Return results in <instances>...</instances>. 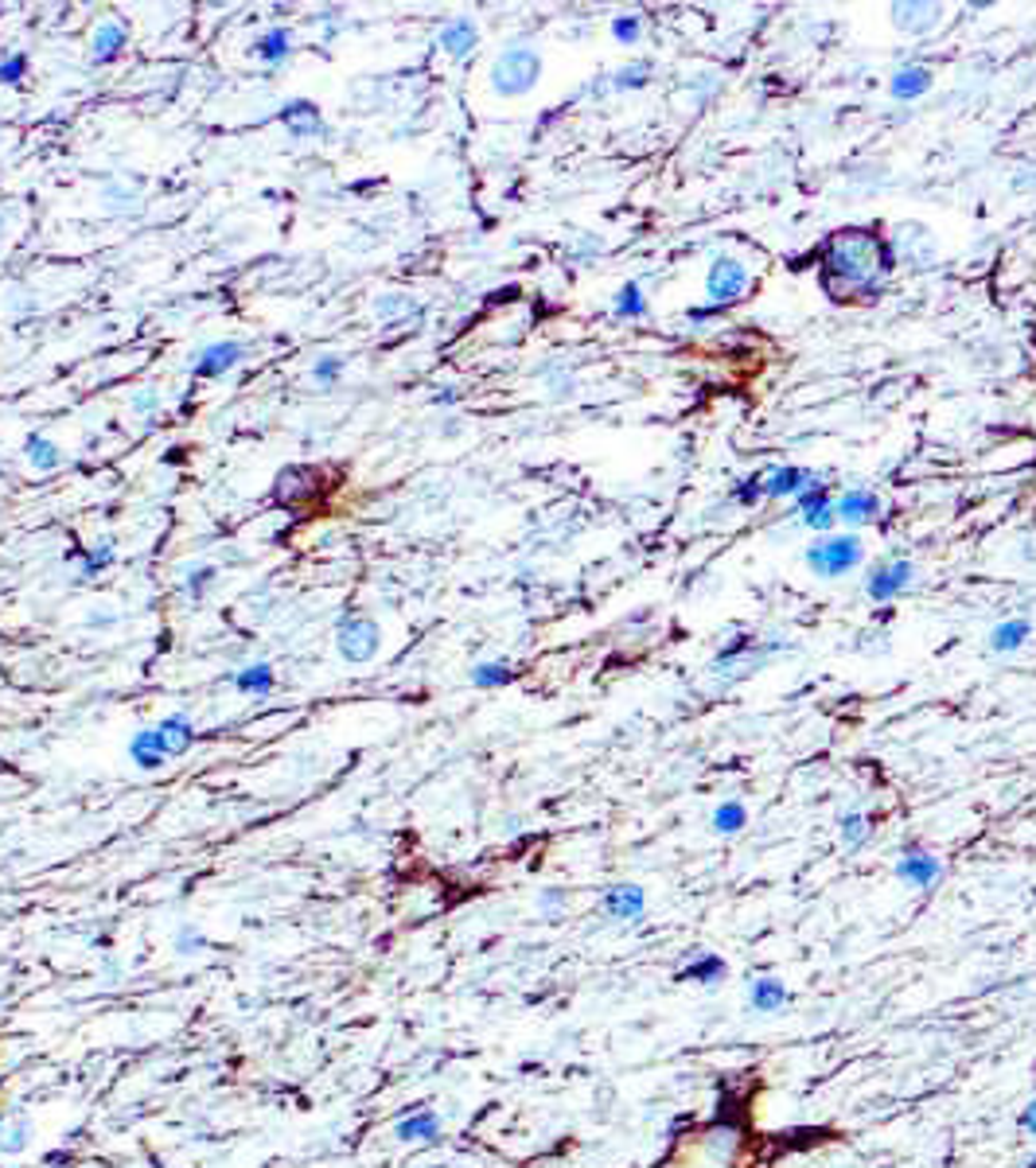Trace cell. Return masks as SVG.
I'll return each instance as SVG.
<instances>
[{
  "instance_id": "1",
  "label": "cell",
  "mask_w": 1036,
  "mask_h": 1168,
  "mask_svg": "<svg viewBox=\"0 0 1036 1168\" xmlns=\"http://www.w3.org/2000/svg\"><path fill=\"white\" fill-rule=\"evenodd\" d=\"M896 269L892 245L865 230H842L826 242L818 281L834 301H850V292L873 301L885 292V277Z\"/></svg>"
},
{
  "instance_id": "2",
  "label": "cell",
  "mask_w": 1036,
  "mask_h": 1168,
  "mask_svg": "<svg viewBox=\"0 0 1036 1168\" xmlns=\"http://www.w3.org/2000/svg\"><path fill=\"white\" fill-rule=\"evenodd\" d=\"M542 78V59L534 48H507L499 59L491 63V90L499 98H522L538 87Z\"/></svg>"
},
{
  "instance_id": "3",
  "label": "cell",
  "mask_w": 1036,
  "mask_h": 1168,
  "mask_svg": "<svg viewBox=\"0 0 1036 1168\" xmlns=\"http://www.w3.org/2000/svg\"><path fill=\"white\" fill-rule=\"evenodd\" d=\"M861 561V537L857 534H834V537H822L807 550V565L818 573V576H842L850 573L853 565Z\"/></svg>"
},
{
  "instance_id": "4",
  "label": "cell",
  "mask_w": 1036,
  "mask_h": 1168,
  "mask_svg": "<svg viewBox=\"0 0 1036 1168\" xmlns=\"http://www.w3.org/2000/svg\"><path fill=\"white\" fill-rule=\"evenodd\" d=\"M336 647L347 662H370L379 654V623L366 615H347L336 632Z\"/></svg>"
},
{
  "instance_id": "5",
  "label": "cell",
  "mask_w": 1036,
  "mask_h": 1168,
  "mask_svg": "<svg viewBox=\"0 0 1036 1168\" xmlns=\"http://www.w3.org/2000/svg\"><path fill=\"white\" fill-rule=\"evenodd\" d=\"M744 288H749V269H744L736 258H717V262L710 265L706 292L713 297V304H717V308H725V304L740 301V292H744Z\"/></svg>"
},
{
  "instance_id": "6",
  "label": "cell",
  "mask_w": 1036,
  "mask_h": 1168,
  "mask_svg": "<svg viewBox=\"0 0 1036 1168\" xmlns=\"http://www.w3.org/2000/svg\"><path fill=\"white\" fill-rule=\"evenodd\" d=\"M896 876H900L904 885H911V888H935L939 876H943V861L931 857L928 849L908 846V849H900V857H896Z\"/></svg>"
},
{
  "instance_id": "7",
  "label": "cell",
  "mask_w": 1036,
  "mask_h": 1168,
  "mask_svg": "<svg viewBox=\"0 0 1036 1168\" xmlns=\"http://www.w3.org/2000/svg\"><path fill=\"white\" fill-rule=\"evenodd\" d=\"M908 584H911V561L896 557V561H885V565H877L873 573H869L865 593H869V600L889 604V600H896L908 589Z\"/></svg>"
},
{
  "instance_id": "8",
  "label": "cell",
  "mask_w": 1036,
  "mask_h": 1168,
  "mask_svg": "<svg viewBox=\"0 0 1036 1168\" xmlns=\"http://www.w3.org/2000/svg\"><path fill=\"white\" fill-rule=\"evenodd\" d=\"M600 904H604L608 920H619V924H639L647 915V892L639 885H612Z\"/></svg>"
},
{
  "instance_id": "9",
  "label": "cell",
  "mask_w": 1036,
  "mask_h": 1168,
  "mask_svg": "<svg viewBox=\"0 0 1036 1168\" xmlns=\"http://www.w3.org/2000/svg\"><path fill=\"white\" fill-rule=\"evenodd\" d=\"M129 760H133L141 771H160L164 764L172 760L168 744H164V732H160V729H141V732H133V740H129Z\"/></svg>"
},
{
  "instance_id": "10",
  "label": "cell",
  "mask_w": 1036,
  "mask_h": 1168,
  "mask_svg": "<svg viewBox=\"0 0 1036 1168\" xmlns=\"http://www.w3.org/2000/svg\"><path fill=\"white\" fill-rule=\"evenodd\" d=\"M238 359H242V343L223 340V343L203 347V351L195 355V366H191V370H195V379H223L230 366H238Z\"/></svg>"
},
{
  "instance_id": "11",
  "label": "cell",
  "mask_w": 1036,
  "mask_h": 1168,
  "mask_svg": "<svg viewBox=\"0 0 1036 1168\" xmlns=\"http://www.w3.org/2000/svg\"><path fill=\"white\" fill-rule=\"evenodd\" d=\"M394 1138L405 1141V1145H433L440 1141V1118L433 1110H418V1114H405L398 1125H394Z\"/></svg>"
},
{
  "instance_id": "12",
  "label": "cell",
  "mask_w": 1036,
  "mask_h": 1168,
  "mask_svg": "<svg viewBox=\"0 0 1036 1168\" xmlns=\"http://www.w3.org/2000/svg\"><path fill=\"white\" fill-rule=\"evenodd\" d=\"M799 498V511H803V522L811 526V530H831L834 526V503H831V491H826L822 483H811L803 495H795Z\"/></svg>"
},
{
  "instance_id": "13",
  "label": "cell",
  "mask_w": 1036,
  "mask_h": 1168,
  "mask_svg": "<svg viewBox=\"0 0 1036 1168\" xmlns=\"http://www.w3.org/2000/svg\"><path fill=\"white\" fill-rule=\"evenodd\" d=\"M931 82H935V74H931L928 67H920V63H908V67H900V70L892 74L889 90H892V98H896V102H911V98H924V94L931 90Z\"/></svg>"
},
{
  "instance_id": "14",
  "label": "cell",
  "mask_w": 1036,
  "mask_h": 1168,
  "mask_svg": "<svg viewBox=\"0 0 1036 1168\" xmlns=\"http://www.w3.org/2000/svg\"><path fill=\"white\" fill-rule=\"evenodd\" d=\"M834 515L842 518V522H850V526H861V522H869V518H877L881 515V498L873 495V491H846L838 503H834Z\"/></svg>"
},
{
  "instance_id": "15",
  "label": "cell",
  "mask_w": 1036,
  "mask_h": 1168,
  "mask_svg": "<svg viewBox=\"0 0 1036 1168\" xmlns=\"http://www.w3.org/2000/svg\"><path fill=\"white\" fill-rule=\"evenodd\" d=\"M476 44H479V28H476L468 16H460V20H448V24L440 28V48H444L452 59H464V55H472V51H476Z\"/></svg>"
},
{
  "instance_id": "16",
  "label": "cell",
  "mask_w": 1036,
  "mask_h": 1168,
  "mask_svg": "<svg viewBox=\"0 0 1036 1168\" xmlns=\"http://www.w3.org/2000/svg\"><path fill=\"white\" fill-rule=\"evenodd\" d=\"M288 55H293V31H288V28H269V31L258 39V44H254V59L265 63L269 70L284 67Z\"/></svg>"
},
{
  "instance_id": "17",
  "label": "cell",
  "mask_w": 1036,
  "mask_h": 1168,
  "mask_svg": "<svg viewBox=\"0 0 1036 1168\" xmlns=\"http://www.w3.org/2000/svg\"><path fill=\"white\" fill-rule=\"evenodd\" d=\"M749 1005L756 1013H779V1009L792 1005V989H787L779 978H756L749 985Z\"/></svg>"
},
{
  "instance_id": "18",
  "label": "cell",
  "mask_w": 1036,
  "mask_h": 1168,
  "mask_svg": "<svg viewBox=\"0 0 1036 1168\" xmlns=\"http://www.w3.org/2000/svg\"><path fill=\"white\" fill-rule=\"evenodd\" d=\"M281 125L293 137H316V133H323V121H320V109L312 106V102H288L284 109H281Z\"/></svg>"
},
{
  "instance_id": "19",
  "label": "cell",
  "mask_w": 1036,
  "mask_h": 1168,
  "mask_svg": "<svg viewBox=\"0 0 1036 1168\" xmlns=\"http://www.w3.org/2000/svg\"><path fill=\"white\" fill-rule=\"evenodd\" d=\"M814 483V476L807 468H775L764 476V495L768 498H783V495H803Z\"/></svg>"
},
{
  "instance_id": "20",
  "label": "cell",
  "mask_w": 1036,
  "mask_h": 1168,
  "mask_svg": "<svg viewBox=\"0 0 1036 1168\" xmlns=\"http://www.w3.org/2000/svg\"><path fill=\"white\" fill-rule=\"evenodd\" d=\"M31 1145V1121L24 1114L0 1118V1157H20Z\"/></svg>"
},
{
  "instance_id": "21",
  "label": "cell",
  "mask_w": 1036,
  "mask_h": 1168,
  "mask_svg": "<svg viewBox=\"0 0 1036 1168\" xmlns=\"http://www.w3.org/2000/svg\"><path fill=\"white\" fill-rule=\"evenodd\" d=\"M725 974H729V966H725V958L721 954H697L694 963L678 974V982H694V985H717V982H725Z\"/></svg>"
},
{
  "instance_id": "22",
  "label": "cell",
  "mask_w": 1036,
  "mask_h": 1168,
  "mask_svg": "<svg viewBox=\"0 0 1036 1168\" xmlns=\"http://www.w3.org/2000/svg\"><path fill=\"white\" fill-rule=\"evenodd\" d=\"M156 729L164 732V744H168V752H172V756H187V752H191V744H195V725H191L184 713L164 717Z\"/></svg>"
},
{
  "instance_id": "23",
  "label": "cell",
  "mask_w": 1036,
  "mask_h": 1168,
  "mask_svg": "<svg viewBox=\"0 0 1036 1168\" xmlns=\"http://www.w3.org/2000/svg\"><path fill=\"white\" fill-rule=\"evenodd\" d=\"M90 48H94V51H90V55H94V63H102V67H106V63H113L121 51H126V28L113 24V20H109V24H102V28L94 31V44H90Z\"/></svg>"
},
{
  "instance_id": "24",
  "label": "cell",
  "mask_w": 1036,
  "mask_h": 1168,
  "mask_svg": "<svg viewBox=\"0 0 1036 1168\" xmlns=\"http://www.w3.org/2000/svg\"><path fill=\"white\" fill-rule=\"evenodd\" d=\"M24 452H28V464H31V468H39V472H55V468L63 464V452H59V444H55V440H48L44 433H31V437L24 440Z\"/></svg>"
},
{
  "instance_id": "25",
  "label": "cell",
  "mask_w": 1036,
  "mask_h": 1168,
  "mask_svg": "<svg viewBox=\"0 0 1036 1168\" xmlns=\"http://www.w3.org/2000/svg\"><path fill=\"white\" fill-rule=\"evenodd\" d=\"M892 16L904 31H928V28L939 24L943 9L939 5H892Z\"/></svg>"
},
{
  "instance_id": "26",
  "label": "cell",
  "mask_w": 1036,
  "mask_h": 1168,
  "mask_svg": "<svg viewBox=\"0 0 1036 1168\" xmlns=\"http://www.w3.org/2000/svg\"><path fill=\"white\" fill-rule=\"evenodd\" d=\"M312 479H316V472H308V468H284V472L277 476L273 498H277V503H297V495H308V491H312Z\"/></svg>"
},
{
  "instance_id": "27",
  "label": "cell",
  "mask_w": 1036,
  "mask_h": 1168,
  "mask_svg": "<svg viewBox=\"0 0 1036 1168\" xmlns=\"http://www.w3.org/2000/svg\"><path fill=\"white\" fill-rule=\"evenodd\" d=\"M1028 635H1032L1028 619H1006V623H998V628L989 632V651H1017Z\"/></svg>"
},
{
  "instance_id": "28",
  "label": "cell",
  "mask_w": 1036,
  "mask_h": 1168,
  "mask_svg": "<svg viewBox=\"0 0 1036 1168\" xmlns=\"http://www.w3.org/2000/svg\"><path fill=\"white\" fill-rule=\"evenodd\" d=\"M612 308H616V316H619V320H643V316H647V297H643V288H639L635 281L619 284V292H616Z\"/></svg>"
},
{
  "instance_id": "29",
  "label": "cell",
  "mask_w": 1036,
  "mask_h": 1168,
  "mask_svg": "<svg viewBox=\"0 0 1036 1168\" xmlns=\"http://www.w3.org/2000/svg\"><path fill=\"white\" fill-rule=\"evenodd\" d=\"M744 826H749V807L744 803L729 799L713 810V833H721V838H733V833H740Z\"/></svg>"
},
{
  "instance_id": "30",
  "label": "cell",
  "mask_w": 1036,
  "mask_h": 1168,
  "mask_svg": "<svg viewBox=\"0 0 1036 1168\" xmlns=\"http://www.w3.org/2000/svg\"><path fill=\"white\" fill-rule=\"evenodd\" d=\"M273 682H277V674H273L269 662H254V666H245V671L234 674V686H238L242 693H269Z\"/></svg>"
},
{
  "instance_id": "31",
  "label": "cell",
  "mask_w": 1036,
  "mask_h": 1168,
  "mask_svg": "<svg viewBox=\"0 0 1036 1168\" xmlns=\"http://www.w3.org/2000/svg\"><path fill=\"white\" fill-rule=\"evenodd\" d=\"M838 829H842V846H846L850 853L861 849V846L869 842V833H873V826H869V814H861V810H846L842 822H838Z\"/></svg>"
},
{
  "instance_id": "32",
  "label": "cell",
  "mask_w": 1036,
  "mask_h": 1168,
  "mask_svg": "<svg viewBox=\"0 0 1036 1168\" xmlns=\"http://www.w3.org/2000/svg\"><path fill=\"white\" fill-rule=\"evenodd\" d=\"M515 678V671L507 662H479L476 671H472V686H479V690H499V686H507Z\"/></svg>"
},
{
  "instance_id": "33",
  "label": "cell",
  "mask_w": 1036,
  "mask_h": 1168,
  "mask_svg": "<svg viewBox=\"0 0 1036 1168\" xmlns=\"http://www.w3.org/2000/svg\"><path fill=\"white\" fill-rule=\"evenodd\" d=\"M215 576H219V573H215V565H195V569L184 576V593H187L191 600H199V596H203V593L215 584Z\"/></svg>"
},
{
  "instance_id": "34",
  "label": "cell",
  "mask_w": 1036,
  "mask_h": 1168,
  "mask_svg": "<svg viewBox=\"0 0 1036 1168\" xmlns=\"http://www.w3.org/2000/svg\"><path fill=\"white\" fill-rule=\"evenodd\" d=\"M340 374H343V359H340V355H323V359L312 366V382L331 386V382H340Z\"/></svg>"
},
{
  "instance_id": "35",
  "label": "cell",
  "mask_w": 1036,
  "mask_h": 1168,
  "mask_svg": "<svg viewBox=\"0 0 1036 1168\" xmlns=\"http://www.w3.org/2000/svg\"><path fill=\"white\" fill-rule=\"evenodd\" d=\"M199 950H206V935L195 924H184L176 931V954H199Z\"/></svg>"
},
{
  "instance_id": "36",
  "label": "cell",
  "mask_w": 1036,
  "mask_h": 1168,
  "mask_svg": "<svg viewBox=\"0 0 1036 1168\" xmlns=\"http://www.w3.org/2000/svg\"><path fill=\"white\" fill-rule=\"evenodd\" d=\"M28 74V55H0V82L5 87H16V82Z\"/></svg>"
},
{
  "instance_id": "37",
  "label": "cell",
  "mask_w": 1036,
  "mask_h": 1168,
  "mask_svg": "<svg viewBox=\"0 0 1036 1168\" xmlns=\"http://www.w3.org/2000/svg\"><path fill=\"white\" fill-rule=\"evenodd\" d=\"M612 35L619 39V44H635V39L643 35V20L639 16H616L612 20Z\"/></svg>"
},
{
  "instance_id": "38",
  "label": "cell",
  "mask_w": 1036,
  "mask_h": 1168,
  "mask_svg": "<svg viewBox=\"0 0 1036 1168\" xmlns=\"http://www.w3.org/2000/svg\"><path fill=\"white\" fill-rule=\"evenodd\" d=\"M647 74H651V63H635V67H624L616 74V90H635V87H643L647 82Z\"/></svg>"
},
{
  "instance_id": "39",
  "label": "cell",
  "mask_w": 1036,
  "mask_h": 1168,
  "mask_svg": "<svg viewBox=\"0 0 1036 1168\" xmlns=\"http://www.w3.org/2000/svg\"><path fill=\"white\" fill-rule=\"evenodd\" d=\"M733 1145H736L733 1130H729V1134H710V1138H706V1153H713V1157H717L721 1164H725V1160L733 1157Z\"/></svg>"
},
{
  "instance_id": "40",
  "label": "cell",
  "mask_w": 1036,
  "mask_h": 1168,
  "mask_svg": "<svg viewBox=\"0 0 1036 1168\" xmlns=\"http://www.w3.org/2000/svg\"><path fill=\"white\" fill-rule=\"evenodd\" d=\"M733 498H736V503H744V507L760 503V498H764V479H744V483L733 491Z\"/></svg>"
},
{
  "instance_id": "41",
  "label": "cell",
  "mask_w": 1036,
  "mask_h": 1168,
  "mask_svg": "<svg viewBox=\"0 0 1036 1168\" xmlns=\"http://www.w3.org/2000/svg\"><path fill=\"white\" fill-rule=\"evenodd\" d=\"M109 561H113V546H109V541H102V546H98V550H94L87 561H82V573L94 576V573H102Z\"/></svg>"
},
{
  "instance_id": "42",
  "label": "cell",
  "mask_w": 1036,
  "mask_h": 1168,
  "mask_svg": "<svg viewBox=\"0 0 1036 1168\" xmlns=\"http://www.w3.org/2000/svg\"><path fill=\"white\" fill-rule=\"evenodd\" d=\"M1017 1130H1021L1025 1138H1032V1141H1036V1099H1032V1102H1025V1110L1017 1114Z\"/></svg>"
},
{
  "instance_id": "43",
  "label": "cell",
  "mask_w": 1036,
  "mask_h": 1168,
  "mask_svg": "<svg viewBox=\"0 0 1036 1168\" xmlns=\"http://www.w3.org/2000/svg\"><path fill=\"white\" fill-rule=\"evenodd\" d=\"M565 900H569V896H565L561 888H546L542 896H538V907H542L546 915H554V911H561V907H565Z\"/></svg>"
},
{
  "instance_id": "44",
  "label": "cell",
  "mask_w": 1036,
  "mask_h": 1168,
  "mask_svg": "<svg viewBox=\"0 0 1036 1168\" xmlns=\"http://www.w3.org/2000/svg\"><path fill=\"white\" fill-rule=\"evenodd\" d=\"M375 312H379V316H390V312H413V304H409V301H382Z\"/></svg>"
},
{
  "instance_id": "45",
  "label": "cell",
  "mask_w": 1036,
  "mask_h": 1168,
  "mask_svg": "<svg viewBox=\"0 0 1036 1168\" xmlns=\"http://www.w3.org/2000/svg\"><path fill=\"white\" fill-rule=\"evenodd\" d=\"M1025 1168H1036V1153H1032V1157H1028V1160H1025Z\"/></svg>"
},
{
  "instance_id": "46",
  "label": "cell",
  "mask_w": 1036,
  "mask_h": 1168,
  "mask_svg": "<svg viewBox=\"0 0 1036 1168\" xmlns=\"http://www.w3.org/2000/svg\"><path fill=\"white\" fill-rule=\"evenodd\" d=\"M0 230H5V219H0Z\"/></svg>"
}]
</instances>
